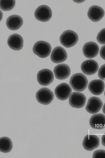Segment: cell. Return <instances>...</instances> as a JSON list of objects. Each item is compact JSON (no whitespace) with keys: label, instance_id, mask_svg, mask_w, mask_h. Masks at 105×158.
<instances>
[{"label":"cell","instance_id":"cell-1","mask_svg":"<svg viewBox=\"0 0 105 158\" xmlns=\"http://www.w3.org/2000/svg\"><path fill=\"white\" fill-rule=\"evenodd\" d=\"M87 78L86 76L81 73L75 74L70 79V84L74 90L82 92L86 89L87 86Z\"/></svg>","mask_w":105,"mask_h":158},{"label":"cell","instance_id":"cell-18","mask_svg":"<svg viewBox=\"0 0 105 158\" xmlns=\"http://www.w3.org/2000/svg\"><path fill=\"white\" fill-rule=\"evenodd\" d=\"M92 128L101 130L105 127V115L103 114H96L92 115L89 121Z\"/></svg>","mask_w":105,"mask_h":158},{"label":"cell","instance_id":"cell-8","mask_svg":"<svg viewBox=\"0 0 105 158\" xmlns=\"http://www.w3.org/2000/svg\"><path fill=\"white\" fill-rule=\"evenodd\" d=\"M86 103V97L83 94L74 92L71 94L69 98V104L71 106L75 108L83 107Z\"/></svg>","mask_w":105,"mask_h":158},{"label":"cell","instance_id":"cell-10","mask_svg":"<svg viewBox=\"0 0 105 158\" xmlns=\"http://www.w3.org/2000/svg\"><path fill=\"white\" fill-rule=\"evenodd\" d=\"M100 144V139L95 135H87L83 140L82 145L86 150L92 151L97 148Z\"/></svg>","mask_w":105,"mask_h":158},{"label":"cell","instance_id":"cell-24","mask_svg":"<svg viewBox=\"0 0 105 158\" xmlns=\"http://www.w3.org/2000/svg\"><path fill=\"white\" fill-rule=\"evenodd\" d=\"M98 75L100 79L105 81V64L101 66L99 69Z\"/></svg>","mask_w":105,"mask_h":158},{"label":"cell","instance_id":"cell-22","mask_svg":"<svg viewBox=\"0 0 105 158\" xmlns=\"http://www.w3.org/2000/svg\"><path fill=\"white\" fill-rule=\"evenodd\" d=\"M97 41L102 44H105V28L98 33L96 37Z\"/></svg>","mask_w":105,"mask_h":158},{"label":"cell","instance_id":"cell-6","mask_svg":"<svg viewBox=\"0 0 105 158\" xmlns=\"http://www.w3.org/2000/svg\"><path fill=\"white\" fill-rule=\"evenodd\" d=\"M54 79V73L50 70L43 69L38 73V81L41 85L44 86L49 85L52 83Z\"/></svg>","mask_w":105,"mask_h":158},{"label":"cell","instance_id":"cell-9","mask_svg":"<svg viewBox=\"0 0 105 158\" xmlns=\"http://www.w3.org/2000/svg\"><path fill=\"white\" fill-rule=\"evenodd\" d=\"M103 106V101L100 98L96 97H91L88 101L86 106V110L91 114H95L101 110Z\"/></svg>","mask_w":105,"mask_h":158},{"label":"cell","instance_id":"cell-20","mask_svg":"<svg viewBox=\"0 0 105 158\" xmlns=\"http://www.w3.org/2000/svg\"><path fill=\"white\" fill-rule=\"evenodd\" d=\"M13 144L11 139L8 137H2L0 139V151L2 153L10 152L13 148Z\"/></svg>","mask_w":105,"mask_h":158},{"label":"cell","instance_id":"cell-17","mask_svg":"<svg viewBox=\"0 0 105 158\" xmlns=\"http://www.w3.org/2000/svg\"><path fill=\"white\" fill-rule=\"evenodd\" d=\"M23 19L21 17L17 15L9 16L6 21L7 28L11 30H18L19 29L23 24Z\"/></svg>","mask_w":105,"mask_h":158},{"label":"cell","instance_id":"cell-12","mask_svg":"<svg viewBox=\"0 0 105 158\" xmlns=\"http://www.w3.org/2000/svg\"><path fill=\"white\" fill-rule=\"evenodd\" d=\"M70 67L66 64L57 65L54 69L55 76L59 80H64L68 78L71 74Z\"/></svg>","mask_w":105,"mask_h":158},{"label":"cell","instance_id":"cell-16","mask_svg":"<svg viewBox=\"0 0 105 158\" xmlns=\"http://www.w3.org/2000/svg\"><path fill=\"white\" fill-rule=\"evenodd\" d=\"M7 44L11 49L14 51H20L23 46V40L18 34H14L9 37Z\"/></svg>","mask_w":105,"mask_h":158},{"label":"cell","instance_id":"cell-14","mask_svg":"<svg viewBox=\"0 0 105 158\" xmlns=\"http://www.w3.org/2000/svg\"><path fill=\"white\" fill-rule=\"evenodd\" d=\"M67 54L66 50L61 46L54 48L51 54V60L55 63H60L67 59Z\"/></svg>","mask_w":105,"mask_h":158},{"label":"cell","instance_id":"cell-2","mask_svg":"<svg viewBox=\"0 0 105 158\" xmlns=\"http://www.w3.org/2000/svg\"><path fill=\"white\" fill-rule=\"evenodd\" d=\"M79 37L77 33L71 30L64 31L60 37V43L66 48H71L78 42Z\"/></svg>","mask_w":105,"mask_h":158},{"label":"cell","instance_id":"cell-7","mask_svg":"<svg viewBox=\"0 0 105 158\" xmlns=\"http://www.w3.org/2000/svg\"><path fill=\"white\" fill-rule=\"evenodd\" d=\"M55 93L57 99L64 101L67 100L71 96L72 89L68 84L62 83L56 87L55 89Z\"/></svg>","mask_w":105,"mask_h":158},{"label":"cell","instance_id":"cell-21","mask_svg":"<svg viewBox=\"0 0 105 158\" xmlns=\"http://www.w3.org/2000/svg\"><path fill=\"white\" fill-rule=\"evenodd\" d=\"M16 1L14 0H2L1 1V9L4 11L12 10L15 7Z\"/></svg>","mask_w":105,"mask_h":158},{"label":"cell","instance_id":"cell-4","mask_svg":"<svg viewBox=\"0 0 105 158\" xmlns=\"http://www.w3.org/2000/svg\"><path fill=\"white\" fill-rule=\"evenodd\" d=\"M37 100L40 104L48 105L51 103L54 98V94L50 89L42 88L38 91L36 94Z\"/></svg>","mask_w":105,"mask_h":158},{"label":"cell","instance_id":"cell-26","mask_svg":"<svg viewBox=\"0 0 105 158\" xmlns=\"http://www.w3.org/2000/svg\"><path fill=\"white\" fill-rule=\"evenodd\" d=\"M102 143L103 145L105 147V133L104 135H103L102 138Z\"/></svg>","mask_w":105,"mask_h":158},{"label":"cell","instance_id":"cell-19","mask_svg":"<svg viewBox=\"0 0 105 158\" xmlns=\"http://www.w3.org/2000/svg\"><path fill=\"white\" fill-rule=\"evenodd\" d=\"M104 89V82L102 80H92L89 84V90L94 95H99L102 94L103 92Z\"/></svg>","mask_w":105,"mask_h":158},{"label":"cell","instance_id":"cell-5","mask_svg":"<svg viewBox=\"0 0 105 158\" xmlns=\"http://www.w3.org/2000/svg\"><path fill=\"white\" fill-rule=\"evenodd\" d=\"M34 16L38 21L43 22L49 21L52 16L51 9L47 5L38 6L35 11Z\"/></svg>","mask_w":105,"mask_h":158},{"label":"cell","instance_id":"cell-11","mask_svg":"<svg viewBox=\"0 0 105 158\" xmlns=\"http://www.w3.org/2000/svg\"><path fill=\"white\" fill-rule=\"evenodd\" d=\"M99 69V65L95 60H85L81 65V69L84 74L87 75H92L95 73Z\"/></svg>","mask_w":105,"mask_h":158},{"label":"cell","instance_id":"cell-23","mask_svg":"<svg viewBox=\"0 0 105 158\" xmlns=\"http://www.w3.org/2000/svg\"><path fill=\"white\" fill-rule=\"evenodd\" d=\"M93 158H105V150L103 149L96 150L93 154Z\"/></svg>","mask_w":105,"mask_h":158},{"label":"cell","instance_id":"cell-25","mask_svg":"<svg viewBox=\"0 0 105 158\" xmlns=\"http://www.w3.org/2000/svg\"><path fill=\"white\" fill-rule=\"evenodd\" d=\"M100 56L105 60V45L102 46L100 52Z\"/></svg>","mask_w":105,"mask_h":158},{"label":"cell","instance_id":"cell-27","mask_svg":"<svg viewBox=\"0 0 105 158\" xmlns=\"http://www.w3.org/2000/svg\"><path fill=\"white\" fill-rule=\"evenodd\" d=\"M103 112L105 114V103L103 107Z\"/></svg>","mask_w":105,"mask_h":158},{"label":"cell","instance_id":"cell-3","mask_svg":"<svg viewBox=\"0 0 105 158\" xmlns=\"http://www.w3.org/2000/svg\"><path fill=\"white\" fill-rule=\"evenodd\" d=\"M50 44L46 41H38L34 44L33 52L36 55L40 58H46L49 56L51 52Z\"/></svg>","mask_w":105,"mask_h":158},{"label":"cell","instance_id":"cell-15","mask_svg":"<svg viewBox=\"0 0 105 158\" xmlns=\"http://www.w3.org/2000/svg\"><path fill=\"white\" fill-rule=\"evenodd\" d=\"M105 15V12L103 9L98 6L93 5L91 6L88 12V17L90 19L94 22H97L101 20Z\"/></svg>","mask_w":105,"mask_h":158},{"label":"cell","instance_id":"cell-13","mask_svg":"<svg viewBox=\"0 0 105 158\" xmlns=\"http://www.w3.org/2000/svg\"><path fill=\"white\" fill-rule=\"evenodd\" d=\"M99 52L98 44L94 42H89L85 44L83 47V52L85 57L93 58L97 56Z\"/></svg>","mask_w":105,"mask_h":158},{"label":"cell","instance_id":"cell-28","mask_svg":"<svg viewBox=\"0 0 105 158\" xmlns=\"http://www.w3.org/2000/svg\"><path fill=\"white\" fill-rule=\"evenodd\" d=\"M104 95H105V91Z\"/></svg>","mask_w":105,"mask_h":158}]
</instances>
